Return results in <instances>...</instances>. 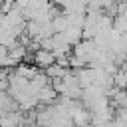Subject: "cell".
I'll return each instance as SVG.
<instances>
[{
	"instance_id": "6da1fadb",
	"label": "cell",
	"mask_w": 127,
	"mask_h": 127,
	"mask_svg": "<svg viewBox=\"0 0 127 127\" xmlns=\"http://www.w3.org/2000/svg\"><path fill=\"white\" fill-rule=\"evenodd\" d=\"M54 64H58V58L52 50H44V48H38L34 52V65L42 71H48Z\"/></svg>"
},
{
	"instance_id": "7a4b0ae2",
	"label": "cell",
	"mask_w": 127,
	"mask_h": 127,
	"mask_svg": "<svg viewBox=\"0 0 127 127\" xmlns=\"http://www.w3.org/2000/svg\"><path fill=\"white\" fill-rule=\"evenodd\" d=\"M24 117L20 111H6L0 117V127H24Z\"/></svg>"
},
{
	"instance_id": "3957f363",
	"label": "cell",
	"mask_w": 127,
	"mask_h": 127,
	"mask_svg": "<svg viewBox=\"0 0 127 127\" xmlns=\"http://www.w3.org/2000/svg\"><path fill=\"white\" fill-rule=\"evenodd\" d=\"M113 30L117 34H127V12L113 16Z\"/></svg>"
},
{
	"instance_id": "277c9868",
	"label": "cell",
	"mask_w": 127,
	"mask_h": 127,
	"mask_svg": "<svg viewBox=\"0 0 127 127\" xmlns=\"http://www.w3.org/2000/svg\"><path fill=\"white\" fill-rule=\"evenodd\" d=\"M67 2H69V0H54V4H56L58 8H64V6L67 4Z\"/></svg>"
},
{
	"instance_id": "5b68a950",
	"label": "cell",
	"mask_w": 127,
	"mask_h": 127,
	"mask_svg": "<svg viewBox=\"0 0 127 127\" xmlns=\"http://www.w3.org/2000/svg\"><path fill=\"white\" fill-rule=\"evenodd\" d=\"M119 69H121V71L125 73V77H127V60H125V62H123V64L119 65Z\"/></svg>"
},
{
	"instance_id": "8992f818",
	"label": "cell",
	"mask_w": 127,
	"mask_h": 127,
	"mask_svg": "<svg viewBox=\"0 0 127 127\" xmlns=\"http://www.w3.org/2000/svg\"><path fill=\"white\" fill-rule=\"evenodd\" d=\"M24 127H42V125L36 123V121H32V123H24Z\"/></svg>"
}]
</instances>
